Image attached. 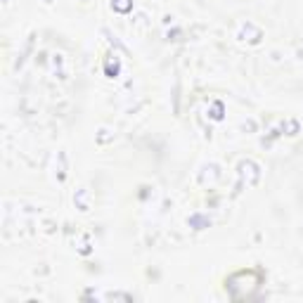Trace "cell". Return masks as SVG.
<instances>
[{
    "instance_id": "1",
    "label": "cell",
    "mask_w": 303,
    "mask_h": 303,
    "mask_svg": "<svg viewBox=\"0 0 303 303\" xmlns=\"http://www.w3.org/2000/svg\"><path fill=\"white\" fill-rule=\"evenodd\" d=\"M237 175H239V185H237V192H239L241 185L254 187L256 183L260 180V166L256 164V161L247 159V161H241L239 166H237Z\"/></svg>"
},
{
    "instance_id": "2",
    "label": "cell",
    "mask_w": 303,
    "mask_h": 303,
    "mask_svg": "<svg viewBox=\"0 0 303 303\" xmlns=\"http://www.w3.org/2000/svg\"><path fill=\"white\" fill-rule=\"evenodd\" d=\"M197 180H199V185L213 187L218 180H220V168H218V164H204L201 171H199V175H197Z\"/></svg>"
},
{
    "instance_id": "3",
    "label": "cell",
    "mask_w": 303,
    "mask_h": 303,
    "mask_svg": "<svg viewBox=\"0 0 303 303\" xmlns=\"http://www.w3.org/2000/svg\"><path fill=\"white\" fill-rule=\"evenodd\" d=\"M237 38H239L241 43L247 41V43H251V45H256V43H260V38H263V31H260L256 24H251V22H247V24H241V29H239V33H237Z\"/></svg>"
},
{
    "instance_id": "4",
    "label": "cell",
    "mask_w": 303,
    "mask_h": 303,
    "mask_svg": "<svg viewBox=\"0 0 303 303\" xmlns=\"http://www.w3.org/2000/svg\"><path fill=\"white\" fill-rule=\"evenodd\" d=\"M90 199H93V194H90V190H86V187H80V190H76L74 194V201H76V209L78 211H90Z\"/></svg>"
},
{
    "instance_id": "5",
    "label": "cell",
    "mask_w": 303,
    "mask_h": 303,
    "mask_svg": "<svg viewBox=\"0 0 303 303\" xmlns=\"http://www.w3.org/2000/svg\"><path fill=\"white\" fill-rule=\"evenodd\" d=\"M118 71H121V62H118V57L116 55H109V59H107V64H105V74L109 76V78H116Z\"/></svg>"
},
{
    "instance_id": "6",
    "label": "cell",
    "mask_w": 303,
    "mask_h": 303,
    "mask_svg": "<svg viewBox=\"0 0 303 303\" xmlns=\"http://www.w3.org/2000/svg\"><path fill=\"white\" fill-rule=\"evenodd\" d=\"M190 228L192 230H204V228H209L211 225V218L209 216H201V213H194V216H190Z\"/></svg>"
},
{
    "instance_id": "7",
    "label": "cell",
    "mask_w": 303,
    "mask_h": 303,
    "mask_svg": "<svg viewBox=\"0 0 303 303\" xmlns=\"http://www.w3.org/2000/svg\"><path fill=\"white\" fill-rule=\"evenodd\" d=\"M112 10L114 12H121V14L130 12V10H133V0H112Z\"/></svg>"
},
{
    "instance_id": "8",
    "label": "cell",
    "mask_w": 303,
    "mask_h": 303,
    "mask_svg": "<svg viewBox=\"0 0 303 303\" xmlns=\"http://www.w3.org/2000/svg\"><path fill=\"white\" fill-rule=\"evenodd\" d=\"M57 159H59V173H57V178H59V183H64V178H67V166H64L67 154H64V152H59V154H57Z\"/></svg>"
},
{
    "instance_id": "9",
    "label": "cell",
    "mask_w": 303,
    "mask_h": 303,
    "mask_svg": "<svg viewBox=\"0 0 303 303\" xmlns=\"http://www.w3.org/2000/svg\"><path fill=\"white\" fill-rule=\"evenodd\" d=\"M211 118L220 121L223 118V102H213V112H211Z\"/></svg>"
},
{
    "instance_id": "10",
    "label": "cell",
    "mask_w": 303,
    "mask_h": 303,
    "mask_svg": "<svg viewBox=\"0 0 303 303\" xmlns=\"http://www.w3.org/2000/svg\"><path fill=\"white\" fill-rule=\"evenodd\" d=\"M107 133H109V130H99V137H97V143H107V140H109V135H107Z\"/></svg>"
},
{
    "instance_id": "11",
    "label": "cell",
    "mask_w": 303,
    "mask_h": 303,
    "mask_svg": "<svg viewBox=\"0 0 303 303\" xmlns=\"http://www.w3.org/2000/svg\"><path fill=\"white\" fill-rule=\"evenodd\" d=\"M43 3H48V5H50V3H55V0H43Z\"/></svg>"
},
{
    "instance_id": "12",
    "label": "cell",
    "mask_w": 303,
    "mask_h": 303,
    "mask_svg": "<svg viewBox=\"0 0 303 303\" xmlns=\"http://www.w3.org/2000/svg\"><path fill=\"white\" fill-rule=\"evenodd\" d=\"M3 3H10V0H3Z\"/></svg>"
}]
</instances>
